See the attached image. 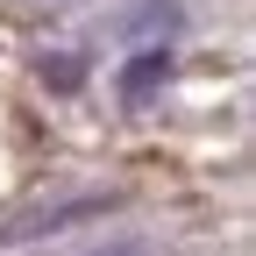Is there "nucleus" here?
<instances>
[{
    "instance_id": "f257e3e1",
    "label": "nucleus",
    "mask_w": 256,
    "mask_h": 256,
    "mask_svg": "<svg viewBox=\"0 0 256 256\" xmlns=\"http://www.w3.org/2000/svg\"><path fill=\"white\" fill-rule=\"evenodd\" d=\"M156 72H164V57H156V50H150V57L136 64V72H128V92H136V100H142V92L156 86Z\"/></svg>"
}]
</instances>
